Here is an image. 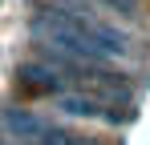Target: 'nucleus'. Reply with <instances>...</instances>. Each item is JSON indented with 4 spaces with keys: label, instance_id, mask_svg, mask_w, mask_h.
I'll return each mask as SVG.
<instances>
[{
    "label": "nucleus",
    "instance_id": "nucleus-1",
    "mask_svg": "<svg viewBox=\"0 0 150 145\" xmlns=\"http://www.w3.org/2000/svg\"><path fill=\"white\" fill-rule=\"evenodd\" d=\"M4 129L16 137L21 145H37L53 133V121L33 113V109H4Z\"/></svg>",
    "mask_w": 150,
    "mask_h": 145
},
{
    "label": "nucleus",
    "instance_id": "nucleus-4",
    "mask_svg": "<svg viewBox=\"0 0 150 145\" xmlns=\"http://www.w3.org/2000/svg\"><path fill=\"white\" fill-rule=\"evenodd\" d=\"M57 8H65V12H81V16H89L93 12V0H53Z\"/></svg>",
    "mask_w": 150,
    "mask_h": 145
},
{
    "label": "nucleus",
    "instance_id": "nucleus-3",
    "mask_svg": "<svg viewBox=\"0 0 150 145\" xmlns=\"http://www.w3.org/2000/svg\"><path fill=\"white\" fill-rule=\"evenodd\" d=\"M93 4H110L114 12H122V16H142V0H93Z\"/></svg>",
    "mask_w": 150,
    "mask_h": 145
},
{
    "label": "nucleus",
    "instance_id": "nucleus-2",
    "mask_svg": "<svg viewBox=\"0 0 150 145\" xmlns=\"http://www.w3.org/2000/svg\"><path fill=\"white\" fill-rule=\"evenodd\" d=\"M16 77L25 81L28 89H37V93H53V97H57V93H65V81H69L65 72H57L53 65H45V61H25Z\"/></svg>",
    "mask_w": 150,
    "mask_h": 145
}]
</instances>
